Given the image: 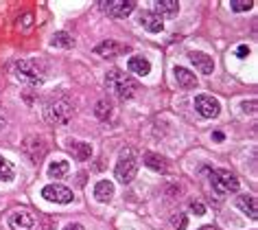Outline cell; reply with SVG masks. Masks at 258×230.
<instances>
[{"instance_id": "cell-22", "label": "cell", "mask_w": 258, "mask_h": 230, "mask_svg": "<svg viewBox=\"0 0 258 230\" xmlns=\"http://www.w3.org/2000/svg\"><path fill=\"white\" fill-rule=\"evenodd\" d=\"M68 171H70V164L66 160H53L48 164V176L50 178H63V176H68Z\"/></svg>"}, {"instance_id": "cell-3", "label": "cell", "mask_w": 258, "mask_h": 230, "mask_svg": "<svg viewBox=\"0 0 258 230\" xmlns=\"http://www.w3.org/2000/svg\"><path fill=\"white\" fill-rule=\"evenodd\" d=\"M114 174H116V180H118L120 184H129L136 178L138 174V158H136V153H134L132 149H125L120 153V158H118V162H116V169H114Z\"/></svg>"}, {"instance_id": "cell-1", "label": "cell", "mask_w": 258, "mask_h": 230, "mask_svg": "<svg viewBox=\"0 0 258 230\" xmlns=\"http://www.w3.org/2000/svg\"><path fill=\"white\" fill-rule=\"evenodd\" d=\"M105 81H107V86L116 92V97H118V99H125V101L132 99L134 94H136V90H138V84H136V81H134L132 77L118 73V70H109L107 77H105Z\"/></svg>"}, {"instance_id": "cell-19", "label": "cell", "mask_w": 258, "mask_h": 230, "mask_svg": "<svg viewBox=\"0 0 258 230\" xmlns=\"http://www.w3.org/2000/svg\"><path fill=\"white\" fill-rule=\"evenodd\" d=\"M173 75H175V79H177L179 88H184V90H190V88H195V86H197L195 75H192L190 70L182 68V66H175V70H173Z\"/></svg>"}, {"instance_id": "cell-10", "label": "cell", "mask_w": 258, "mask_h": 230, "mask_svg": "<svg viewBox=\"0 0 258 230\" xmlns=\"http://www.w3.org/2000/svg\"><path fill=\"white\" fill-rule=\"evenodd\" d=\"M24 151H27V156L31 158V162L40 164L44 153H46V143H44L42 138H37V136H31V138L24 140Z\"/></svg>"}, {"instance_id": "cell-9", "label": "cell", "mask_w": 258, "mask_h": 230, "mask_svg": "<svg viewBox=\"0 0 258 230\" xmlns=\"http://www.w3.org/2000/svg\"><path fill=\"white\" fill-rule=\"evenodd\" d=\"M11 230H40V221L35 215L27 213V210H18L9 219Z\"/></svg>"}, {"instance_id": "cell-28", "label": "cell", "mask_w": 258, "mask_h": 230, "mask_svg": "<svg viewBox=\"0 0 258 230\" xmlns=\"http://www.w3.org/2000/svg\"><path fill=\"white\" fill-rule=\"evenodd\" d=\"M190 213H192V215H199V217H202V215L206 213L204 204H195V202H192V204H190Z\"/></svg>"}, {"instance_id": "cell-27", "label": "cell", "mask_w": 258, "mask_h": 230, "mask_svg": "<svg viewBox=\"0 0 258 230\" xmlns=\"http://www.w3.org/2000/svg\"><path fill=\"white\" fill-rule=\"evenodd\" d=\"M234 55L238 57V60H245V57L249 55V46H245V44H241V46H236L234 50Z\"/></svg>"}, {"instance_id": "cell-13", "label": "cell", "mask_w": 258, "mask_h": 230, "mask_svg": "<svg viewBox=\"0 0 258 230\" xmlns=\"http://www.w3.org/2000/svg\"><path fill=\"white\" fill-rule=\"evenodd\" d=\"M145 167L151 169V171H158V174H169L171 171V162L166 160L164 156H160V153H147L143 158Z\"/></svg>"}, {"instance_id": "cell-17", "label": "cell", "mask_w": 258, "mask_h": 230, "mask_svg": "<svg viewBox=\"0 0 258 230\" xmlns=\"http://www.w3.org/2000/svg\"><path fill=\"white\" fill-rule=\"evenodd\" d=\"M140 24H143L145 31H149V33H160V31L164 29L162 18L156 16L153 11H145V14L140 16Z\"/></svg>"}, {"instance_id": "cell-4", "label": "cell", "mask_w": 258, "mask_h": 230, "mask_svg": "<svg viewBox=\"0 0 258 230\" xmlns=\"http://www.w3.org/2000/svg\"><path fill=\"white\" fill-rule=\"evenodd\" d=\"M14 75L22 81V84H29V86H33V88L44 84V70L37 66L35 62H27V60L18 62L16 66H14Z\"/></svg>"}, {"instance_id": "cell-32", "label": "cell", "mask_w": 258, "mask_h": 230, "mask_svg": "<svg viewBox=\"0 0 258 230\" xmlns=\"http://www.w3.org/2000/svg\"><path fill=\"white\" fill-rule=\"evenodd\" d=\"M199 230H212V228H208V226H206V228H199Z\"/></svg>"}, {"instance_id": "cell-20", "label": "cell", "mask_w": 258, "mask_h": 230, "mask_svg": "<svg viewBox=\"0 0 258 230\" xmlns=\"http://www.w3.org/2000/svg\"><path fill=\"white\" fill-rule=\"evenodd\" d=\"M114 197V184L109 180H101L99 184L94 187V200L101 202V204H107L109 200Z\"/></svg>"}, {"instance_id": "cell-5", "label": "cell", "mask_w": 258, "mask_h": 230, "mask_svg": "<svg viewBox=\"0 0 258 230\" xmlns=\"http://www.w3.org/2000/svg\"><path fill=\"white\" fill-rule=\"evenodd\" d=\"M210 184L219 195H230L238 191V178L228 169H217L210 174Z\"/></svg>"}, {"instance_id": "cell-11", "label": "cell", "mask_w": 258, "mask_h": 230, "mask_svg": "<svg viewBox=\"0 0 258 230\" xmlns=\"http://www.w3.org/2000/svg\"><path fill=\"white\" fill-rule=\"evenodd\" d=\"M122 50H127V46H122V44L114 42V40H105V42L96 44L94 53L99 57H105V60H114V57H118Z\"/></svg>"}, {"instance_id": "cell-31", "label": "cell", "mask_w": 258, "mask_h": 230, "mask_svg": "<svg viewBox=\"0 0 258 230\" xmlns=\"http://www.w3.org/2000/svg\"><path fill=\"white\" fill-rule=\"evenodd\" d=\"M5 125V117H3V114H0V127H3Z\"/></svg>"}, {"instance_id": "cell-21", "label": "cell", "mask_w": 258, "mask_h": 230, "mask_svg": "<svg viewBox=\"0 0 258 230\" xmlns=\"http://www.w3.org/2000/svg\"><path fill=\"white\" fill-rule=\"evenodd\" d=\"M50 46L55 48H73L75 46V37L68 33V31H57V33L50 37Z\"/></svg>"}, {"instance_id": "cell-8", "label": "cell", "mask_w": 258, "mask_h": 230, "mask_svg": "<svg viewBox=\"0 0 258 230\" xmlns=\"http://www.w3.org/2000/svg\"><path fill=\"white\" fill-rule=\"evenodd\" d=\"M101 7L112 18H127L136 9V3L134 0H107V3H101Z\"/></svg>"}, {"instance_id": "cell-23", "label": "cell", "mask_w": 258, "mask_h": 230, "mask_svg": "<svg viewBox=\"0 0 258 230\" xmlns=\"http://www.w3.org/2000/svg\"><path fill=\"white\" fill-rule=\"evenodd\" d=\"M16 178V171H14V164H11L7 158L0 156V182H11Z\"/></svg>"}, {"instance_id": "cell-14", "label": "cell", "mask_w": 258, "mask_h": 230, "mask_svg": "<svg viewBox=\"0 0 258 230\" xmlns=\"http://www.w3.org/2000/svg\"><path fill=\"white\" fill-rule=\"evenodd\" d=\"M153 14L160 16V18H175L177 16V11H179V3L177 0H156L153 3Z\"/></svg>"}, {"instance_id": "cell-26", "label": "cell", "mask_w": 258, "mask_h": 230, "mask_svg": "<svg viewBox=\"0 0 258 230\" xmlns=\"http://www.w3.org/2000/svg\"><path fill=\"white\" fill-rule=\"evenodd\" d=\"M171 221H173V228H177V230H184V228H186V223H188L186 215H175Z\"/></svg>"}, {"instance_id": "cell-30", "label": "cell", "mask_w": 258, "mask_h": 230, "mask_svg": "<svg viewBox=\"0 0 258 230\" xmlns=\"http://www.w3.org/2000/svg\"><path fill=\"white\" fill-rule=\"evenodd\" d=\"M63 230H86V228H83L81 223H68V226L63 228Z\"/></svg>"}, {"instance_id": "cell-16", "label": "cell", "mask_w": 258, "mask_h": 230, "mask_svg": "<svg viewBox=\"0 0 258 230\" xmlns=\"http://www.w3.org/2000/svg\"><path fill=\"white\" fill-rule=\"evenodd\" d=\"M236 206L243 215H247L249 219L258 217V208H256V197L254 195H238L236 197Z\"/></svg>"}, {"instance_id": "cell-18", "label": "cell", "mask_w": 258, "mask_h": 230, "mask_svg": "<svg viewBox=\"0 0 258 230\" xmlns=\"http://www.w3.org/2000/svg\"><path fill=\"white\" fill-rule=\"evenodd\" d=\"M127 68L132 70L134 75H140V77H147V75L151 73V64L147 62L143 55H134V57H129Z\"/></svg>"}, {"instance_id": "cell-29", "label": "cell", "mask_w": 258, "mask_h": 230, "mask_svg": "<svg viewBox=\"0 0 258 230\" xmlns=\"http://www.w3.org/2000/svg\"><path fill=\"white\" fill-rule=\"evenodd\" d=\"M223 138H225L223 132H212V140H215V143H223Z\"/></svg>"}, {"instance_id": "cell-12", "label": "cell", "mask_w": 258, "mask_h": 230, "mask_svg": "<svg viewBox=\"0 0 258 230\" xmlns=\"http://www.w3.org/2000/svg\"><path fill=\"white\" fill-rule=\"evenodd\" d=\"M188 60L195 64L199 73H204V75H212V70H215V60H212L210 55H206V53H199V50H190L188 53Z\"/></svg>"}, {"instance_id": "cell-7", "label": "cell", "mask_w": 258, "mask_h": 230, "mask_svg": "<svg viewBox=\"0 0 258 230\" xmlns=\"http://www.w3.org/2000/svg\"><path fill=\"white\" fill-rule=\"evenodd\" d=\"M195 110L204 119H215L221 112V105H219V101L212 94H199V97H195Z\"/></svg>"}, {"instance_id": "cell-6", "label": "cell", "mask_w": 258, "mask_h": 230, "mask_svg": "<svg viewBox=\"0 0 258 230\" xmlns=\"http://www.w3.org/2000/svg\"><path fill=\"white\" fill-rule=\"evenodd\" d=\"M42 197L53 204H70L75 200L73 189L63 187V184H46V187L42 189Z\"/></svg>"}, {"instance_id": "cell-2", "label": "cell", "mask_w": 258, "mask_h": 230, "mask_svg": "<svg viewBox=\"0 0 258 230\" xmlns=\"http://www.w3.org/2000/svg\"><path fill=\"white\" fill-rule=\"evenodd\" d=\"M44 117L53 125H66L73 117V103L68 99H53L44 107Z\"/></svg>"}, {"instance_id": "cell-15", "label": "cell", "mask_w": 258, "mask_h": 230, "mask_svg": "<svg viewBox=\"0 0 258 230\" xmlns=\"http://www.w3.org/2000/svg\"><path fill=\"white\" fill-rule=\"evenodd\" d=\"M68 149L73 153L75 160H79V162H86V160H90V156H92V147H90V143H81V140H70Z\"/></svg>"}, {"instance_id": "cell-25", "label": "cell", "mask_w": 258, "mask_h": 230, "mask_svg": "<svg viewBox=\"0 0 258 230\" xmlns=\"http://www.w3.org/2000/svg\"><path fill=\"white\" fill-rule=\"evenodd\" d=\"M251 7H254V3H251V0H232V3H230V9L236 11V14H241V11H249Z\"/></svg>"}, {"instance_id": "cell-24", "label": "cell", "mask_w": 258, "mask_h": 230, "mask_svg": "<svg viewBox=\"0 0 258 230\" xmlns=\"http://www.w3.org/2000/svg\"><path fill=\"white\" fill-rule=\"evenodd\" d=\"M109 112H112V103H109V101H99L96 107H94L96 119H101V121H105L109 117Z\"/></svg>"}]
</instances>
